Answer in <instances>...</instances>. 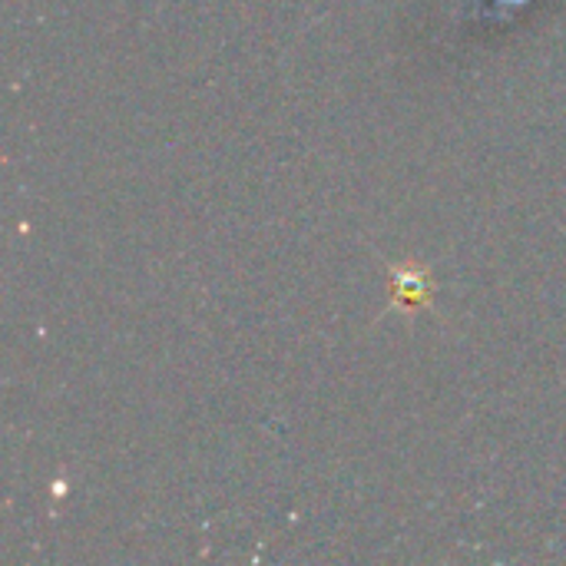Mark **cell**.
I'll list each match as a JSON object with an SVG mask.
<instances>
[{"label": "cell", "mask_w": 566, "mask_h": 566, "mask_svg": "<svg viewBox=\"0 0 566 566\" xmlns=\"http://www.w3.org/2000/svg\"><path fill=\"white\" fill-rule=\"evenodd\" d=\"M395 275H398V272H395ZM395 282H398V302H405V305H428L431 289H424V275H418L415 282H408V275L401 272Z\"/></svg>", "instance_id": "obj_1"}]
</instances>
